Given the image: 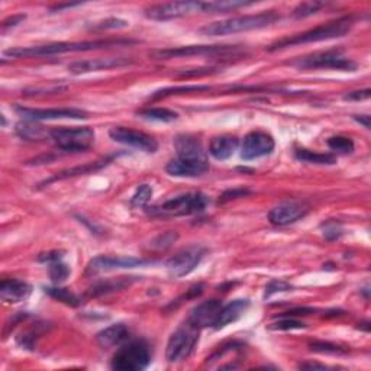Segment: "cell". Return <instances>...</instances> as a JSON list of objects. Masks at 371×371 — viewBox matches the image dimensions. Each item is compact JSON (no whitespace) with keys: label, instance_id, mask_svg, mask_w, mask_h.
I'll list each match as a JSON object with an SVG mask.
<instances>
[{"label":"cell","instance_id":"obj_1","mask_svg":"<svg viewBox=\"0 0 371 371\" xmlns=\"http://www.w3.org/2000/svg\"><path fill=\"white\" fill-rule=\"evenodd\" d=\"M131 39H100V41H83V43H54L36 47H15L3 51V57L22 59V57H48L59 56L65 52H83L102 48H112L118 45H131Z\"/></svg>","mask_w":371,"mask_h":371},{"label":"cell","instance_id":"obj_2","mask_svg":"<svg viewBox=\"0 0 371 371\" xmlns=\"http://www.w3.org/2000/svg\"><path fill=\"white\" fill-rule=\"evenodd\" d=\"M352 26H354V18L352 17H343V18H339V19L331 21L328 23L316 26V28L309 30L306 32L282 38V39L276 41L274 44H271L267 50L273 52V51H279V50H284V48L295 47V45L321 43V41L341 38V36H346L351 31Z\"/></svg>","mask_w":371,"mask_h":371},{"label":"cell","instance_id":"obj_3","mask_svg":"<svg viewBox=\"0 0 371 371\" xmlns=\"http://www.w3.org/2000/svg\"><path fill=\"white\" fill-rule=\"evenodd\" d=\"M280 19V15L276 12H264L258 13V15H246V17H238L231 18L225 21L213 22L203 26L200 30L202 35L206 36H225V35H233L240 32H248L254 30H263L267 26L273 25Z\"/></svg>","mask_w":371,"mask_h":371},{"label":"cell","instance_id":"obj_4","mask_svg":"<svg viewBox=\"0 0 371 371\" xmlns=\"http://www.w3.org/2000/svg\"><path fill=\"white\" fill-rule=\"evenodd\" d=\"M209 198L200 193V191H191V193H184L169 199L160 204L149 208L148 213L156 218H178V216H191L204 212L208 208Z\"/></svg>","mask_w":371,"mask_h":371},{"label":"cell","instance_id":"obj_5","mask_svg":"<svg viewBox=\"0 0 371 371\" xmlns=\"http://www.w3.org/2000/svg\"><path fill=\"white\" fill-rule=\"evenodd\" d=\"M149 346L142 339H136L122 343V347L112 357L111 367L118 371H142L149 365Z\"/></svg>","mask_w":371,"mask_h":371},{"label":"cell","instance_id":"obj_6","mask_svg":"<svg viewBox=\"0 0 371 371\" xmlns=\"http://www.w3.org/2000/svg\"><path fill=\"white\" fill-rule=\"evenodd\" d=\"M292 65L301 68V70H315V68H332V70H342V72H354L357 64L346 57L341 50H329L313 52L309 56L296 59L290 63Z\"/></svg>","mask_w":371,"mask_h":371},{"label":"cell","instance_id":"obj_7","mask_svg":"<svg viewBox=\"0 0 371 371\" xmlns=\"http://www.w3.org/2000/svg\"><path fill=\"white\" fill-rule=\"evenodd\" d=\"M199 341V329L186 322L174 331L167 342L166 359L169 363L176 364L187 360L195 351Z\"/></svg>","mask_w":371,"mask_h":371},{"label":"cell","instance_id":"obj_8","mask_svg":"<svg viewBox=\"0 0 371 371\" xmlns=\"http://www.w3.org/2000/svg\"><path fill=\"white\" fill-rule=\"evenodd\" d=\"M50 138L65 153H81L92 147L94 131L89 127L83 128H54L50 129Z\"/></svg>","mask_w":371,"mask_h":371},{"label":"cell","instance_id":"obj_9","mask_svg":"<svg viewBox=\"0 0 371 371\" xmlns=\"http://www.w3.org/2000/svg\"><path fill=\"white\" fill-rule=\"evenodd\" d=\"M204 254L206 248L202 245L195 244L186 246V248L178 251L166 263L169 274L176 279L189 276V274L191 271H195L196 267L202 263Z\"/></svg>","mask_w":371,"mask_h":371},{"label":"cell","instance_id":"obj_10","mask_svg":"<svg viewBox=\"0 0 371 371\" xmlns=\"http://www.w3.org/2000/svg\"><path fill=\"white\" fill-rule=\"evenodd\" d=\"M235 45H187L178 48L157 50L151 52V57L156 60H171V59H184L193 56H215V54H226L237 51Z\"/></svg>","mask_w":371,"mask_h":371},{"label":"cell","instance_id":"obj_11","mask_svg":"<svg viewBox=\"0 0 371 371\" xmlns=\"http://www.w3.org/2000/svg\"><path fill=\"white\" fill-rule=\"evenodd\" d=\"M200 12V2L198 0H182V2L160 3L145 9V17L153 21H173L183 18L189 13Z\"/></svg>","mask_w":371,"mask_h":371},{"label":"cell","instance_id":"obj_12","mask_svg":"<svg viewBox=\"0 0 371 371\" xmlns=\"http://www.w3.org/2000/svg\"><path fill=\"white\" fill-rule=\"evenodd\" d=\"M109 136H111L115 142L136 148L148 154H154L158 149V142L154 136L127 127H114L109 131Z\"/></svg>","mask_w":371,"mask_h":371},{"label":"cell","instance_id":"obj_13","mask_svg":"<svg viewBox=\"0 0 371 371\" xmlns=\"http://www.w3.org/2000/svg\"><path fill=\"white\" fill-rule=\"evenodd\" d=\"M15 112L26 120H56V119H86L87 112L76 107H54V109H38L15 106Z\"/></svg>","mask_w":371,"mask_h":371},{"label":"cell","instance_id":"obj_14","mask_svg":"<svg viewBox=\"0 0 371 371\" xmlns=\"http://www.w3.org/2000/svg\"><path fill=\"white\" fill-rule=\"evenodd\" d=\"M274 148H276V142H274V138L270 134L263 131H253L246 134L242 141L241 158L245 161H253L270 156Z\"/></svg>","mask_w":371,"mask_h":371},{"label":"cell","instance_id":"obj_15","mask_svg":"<svg viewBox=\"0 0 371 371\" xmlns=\"http://www.w3.org/2000/svg\"><path fill=\"white\" fill-rule=\"evenodd\" d=\"M154 261L144 259V258H135V257H115V255H99L90 259L87 264L86 273L93 276V274H99L103 271L119 270V268H135L142 267L147 264H153Z\"/></svg>","mask_w":371,"mask_h":371},{"label":"cell","instance_id":"obj_16","mask_svg":"<svg viewBox=\"0 0 371 371\" xmlns=\"http://www.w3.org/2000/svg\"><path fill=\"white\" fill-rule=\"evenodd\" d=\"M309 213V206L299 202H286L268 212V221L274 226H287L304 219Z\"/></svg>","mask_w":371,"mask_h":371},{"label":"cell","instance_id":"obj_17","mask_svg":"<svg viewBox=\"0 0 371 371\" xmlns=\"http://www.w3.org/2000/svg\"><path fill=\"white\" fill-rule=\"evenodd\" d=\"M135 61L129 57H107V59H93L74 61L68 65V72L73 74H86L92 72L112 70V68H120L134 64Z\"/></svg>","mask_w":371,"mask_h":371},{"label":"cell","instance_id":"obj_18","mask_svg":"<svg viewBox=\"0 0 371 371\" xmlns=\"http://www.w3.org/2000/svg\"><path fill=\"white\" fill-rule=\"evenodd\" d=\"M221 308H222V304L219 300L216 299L206 300L190 312L186 322H189L191 326L198 328L199 331L200 329L213 326L219 312H221Z\"/></svg>","mask_w":371,"mask_h":371},{"label":"cell","instance_id":"obj_19","mask_svg":"<svg viewBox=\"0 0 371 371\" xmlns=\"http://www.w3.org/2000/svg\"><path fill=\"white\" fill-rule=\"evenodd\" d=\"M174 147L177 151V157L189 161L209 162L208 154L202 147V142L191 135H178L174 140Z\"/></svg>","mask_w":371,"mask_h":371},{"label":"cell","instance_id":"obj_20","mask_svg":"<svg viewBox=\"0 0 371 371\" xmlns=\"http://www.w3.org/2000/svg\"><path fill=\"white\" fill-rule=\"evenodd\" d=\"M248 308H250V300H246V299H237V300L229 301L228 305L221 308V312H219L212 328L215 329V331H219V329H224L229 324L237 322L241 316H244V313Z\"/></svg>","mask_w":371,"mask_h":371},{"label":"cell","instance_id":"obj_21","mask_svg":"<svg viewBox=\"0 0 371 371\" xmlns=\"http://www.w3.org/2000/svg\"><path fill=\"white\" fill-rule=\"evenodd\" d=\"M209 170V162H198L182 158H173L166 166V171L174 177H198Z\"/></svg>","mask_w":371,"mask_h":371},{"label":"cell","instance_id":"obj_22","mask_svg":"<svg viewBox=\"0 0 371 371\" xmlns=\"http://www.w3.org/2000/svg\"><path fill=\"white\" fill-rule=\"evenodd\" d=\"M38 261L44 264H48L50 268V277L54 284H60L65 282L70 276V267H68L63 261V253L61 251H50L47 254H41L38 257Z\"/></svg>","mask_w":371,"mask_h":371},{"label":"cell","instance_id":"obj_23","mask_svg":"<svg viewBox=\"0 0 371 371\" xmlns=\"http://www.w3.org/2000/svg\"><path fill=\"white\" fill-rule=\"evenodd\" d=\"M131 335L129 328L125 324H115L112 326H109L103 331H100L96 335V341H98L99 346L105 350L115 348L122 346L123 342H127Z\"/></svg>","mask_w":371,"mask_h":371},{"label":"cell","instance_id":"obj_24","mask_svg":"<svg viewBox=\"0 0 371 371\" xmlns=\"http://www.w3.org/2000/svg\"><path fill=\"white\" fill-rule=\"evenodd\" d=\"M32 293V287L21 280H3L0 283V297L6 304H19L28 299Z\"/></svg>","mask_w":371,"mask_h":371},{"label":"cell","instance_id":"obj_25","mask_svg":"<svg viewBox=\"0 0 371 371\" xmlns=\"http://www.w3.org/2000/svg\"><path fill=\"white\" fill-rule=\"evenodd\" d=\"M238 145H240V141L238 138H235V136H231V135L216 136V138L211 141L209 154L219 161H225L235 154Z\"/></svg>","mask_w":371,"mask_h":371},{"label":"cell","instance_id":"obj_26","mask_svg":"<svg viewBox=\"0 0 371 371\" xmlns=\"http://www.w3.org/2000/svg\"><path fill=\"white\" fill-rule=\"evenodd\" d=\"M15 129L17 134L25 141H43L50 138V131L43 125H38L34 120L19 122Z\"/></svg>","mask_w":371,"mask_h":371},{"label":"cell","instance_id":"obj_27","mask_svg":"<svg viewBox=\"0 0 371 371\" xmlns=\"http://www.w3.org/2000/svg\"><path fill=\"white\" fill-rule=\"evenodd\" d=\"M253 2H242V0H211V2H200L202 13H226L241 8L253 6Z\"/></svg>","mask_w":371,"mask_h":371},{"label":"cell","instance_id":"obj_28","mask_svg":"<svg viewBox=\"0 0 371 371\" xmlns=\"http://www.w3.org/2000/svg\"><path fill=\"white\" fill-rule=\"evenodd\" d=\"M114 160V157L111 158H105V160H100V161H96V162H92V164H86V166H78V167H74V169H68V170H64L61 173H57V176L51 177L50 180L45 182V184L51 183V182H57V180H63V178H68V177H74V176H83V174H89L92 171H98L100 169H103L105 166H107L109 162H111Z\"/></svg>","mask_w":371,"mask_h":371},{"label":"cell","instance_id":"obj_29","mask_svg":"<svg viewBox=\"0 0 371 371\" xmlns=\"http://www.w3.org/2000/svg\"><path fill=\"white\" fill-rule=\"evenodd\" d=\"M295 157L299 161H305L309 164H319V166H332L337 162V157L328 153H315V151L299 148L295 151Z\"/></svg>","mask_w":371,"mask_h":371},{"label":"cell","instance_id":"obj_30","mask_svg":"<svg viewBox=\"0 0 371 371\" xmlns=\"http://www.w3.org/2000/svg\"><path fill=\"white\" fill-rule=\"evenodd\" d=\"M131 280L129 277H120L116 280H107V282H102L94 284L93 287H90L87 290V296L89 297H96V296H102V295H107L115 290H120V288L129 286Z\"/></svg>","mask_w":371,"mask_h":371},{"label":"cell","instance_id":"obj_31","mask_svg":"<svg viewBox=\"0 0 371 371\" xmlns=\"http://www.w3.org/2000/svg\"><path fill=\"white\" fill-rule=\"evenodd\" d=\"M138 116L148 120H157L164 123H170L178 119V114L167 107H145L138 112Z\"/></svg>","mask_w":371,"mask_h":371},{"label":"cell","instance_id":"obj_32","mask_svg":"<svg viewBox=\"0 0 371 371\" xmlns=\"http://www.w3.org/2000/svg\"><path fill=\"white\" fill-rule=\"evenodd\" d=\"M44 292L51 296L52 299H56L61 304L72 306V308H77L81 305V299L74 295L72 290H68V288H63V287H44Z\"/></svg>","mask_w":371,"mask_h":371},{"label":"cell","instance_id":"obj_33","mask_svg":"<svg viewBox=\"0 0 371 371\" xmlns=\"http://www.w3.org/2000/svg\"><path fill=\"white\" fill-rule=\"evenodd\" d=\"M329 149L334 151L335 154H342V156H347V154H351L355 145H354V141L351 138H348V136H342V135H337V136H331L326 141Z\"/></svg>","mask_w":371,"mask_h":371},{"label":"cell","instance_id":"obj_34","mask_svg":"<svg viewBox=\"0 0 371 371\" xmlns=\"http://www.w3.org/2000/svg\"><path fill=\"white\" fill-rule=\"evenodd\" d=\"M211 87L209 86H178V87H167V89H162V90H158V92H154L153 94L149 96V100H157V99H161V98H167V96H171V94H180V93H190V92H204V90H209Z\"/></svg>","mask_w":371,"mask_h":371},{"label":"cell","instance_id":"obj_35","mask_svg":"<svg viewBox=\"0 0 371 371\" xmlns=\"http://www.w3.org/2000/svg\"><path fill=\"white\" fill-rule=\"evenodd\" d=\"M308 325L299 319L290 318V316H284L277 322L270 324L267 328L270 331H295V329H305Z\"/></svg>","mask_w":371,"mask_h":371},{"label":"cell","instance_id":"obj_36","mask_svg":"<svg viewBox=\"0 0 371 371\" xmlns=\"http://www.w3.org/2000/svg\"><path fill=\"white\" fill-rule=\"evenodd\" d=\"M153 198V187L149 184H141L136 189L134 196L131 198L132 208H145L148 202Z\"/></svg>","mask_w":371,"mask_h":371},{"label":"cell","instance_id":"obj_37","mask_svg":"<svg viewBox=\"0 0 371 371\" xmlns=\"http://www.w3.org/2000/svg\"><path fill=\"white\" fill-rule=\"evenodd\" d=\"M177 238H178V233L176 231L164 232V233H161V235H158L157 238L151 241V248L164 251V250L170 248V246L177 241Z\"/></svg>","mask_w":371,"mask_h":371},{"label":"cell","instance_id":"obj_38","mask_svg":"<svg viewBox=\"0 0 371 371\" xmlns=\"http://www.w3.org/2000/svg\"><path fill=\"white\" fill-rule=\"evenodd\" d=\"M325 6H326V3H324V2H305V3H300L293 10V17L297 18V19L308 18L310 15H315V13H318Z\"/></svg>","mask_w":371,"mask_h":371},{"label":"cell","instance_id":"obj_39","mask_svg":"<svg viewBox=\"0 0 371 371\" xmlns=\"http://www.w3.org/2000/svg\"><path fill=\"white\" fill-rule=\"evenodd\" d=\"M310 350L315 352H319V354H331V355H346L347 354V351L343 348L334 346V343H329V342H313V343H310Z\"/></svg>","mask_w":371,"mask_h":371},{"label":"cell","instance_id":"obj_40","mask_svg":"<svg viewBox=\"0 0 371 371\" xmlns=\"http://www.w3.org/2000/svg\"><path fill=\"white\" fill-rule=\"evenodd\" d=\"M292 290V286L283 282V280H273L267 284L266 287V293H264V299H270L271 296L277 295V293H283V292H288Z\"/></svg>","mask_w":371,"mask_h":371},{"label":"cell","instance_id":"obj_41","mask_svg":"<svg viewBox=\"0 0 371 371\" xmlns=\"http://www.w3.org/2000/svg\"><path fill=\"white\" fill-rule=\"evenodd\" d=\"M322 229H324V237L328 240V241H335L338 240L341 235H342V228L338 222L335 221H331V222H326L322 225Z\"/></svg>","mask_w":371,"mask_h":371},{"label":"cell","instance_id":"obj_42","mask_svg":"<svg viewBox=\"0 0 371 371\" xmlns=\"http://www.w3.org/2000/svg\"><path fill=\"white\" fill-rule=\"evenodd\" d=\"M129 23L127 21L123 19H116V18H111V19H106L103 22H99L93 25V30H118V28H127Z\"/></svg>","mask_w":371,"mask_h":371},{"label":"cell","instance_id":"obj_43","mask_svg":"<svg viewBox=\"0 0 371 371\" xmlns=\"http://www.w3.org/2000/svg\"><path fill=\"white\" fill-rule=\"evenodd\" d=\"M371 94V90L370 89H364V90H355V92H350L348 94L343 96V100H355V102H360V100H365L370 98Z\"/></svg>","mask_w":371,"mask_h":371},{"label":"cell","instance_id":"obj_44","mask_svg":"<svg viewBox=\"0 0 371 371\" xmlns=\"http://www.w3.org/2000/svg\"><path fill=\"white\" fill-rule=\"evenodd\" d=\"M245 195H250V190L246 189H233V190H229V191H225V193L221 196V202H226V200H231V199H237V198H244Z\"/></svg>","mask_w":371,"mask_h":371},{"label":"cell","instance_id":"obj_45","mask_svg":"<svg viewBox=\"0 0 371 371\" xmlns=\"http://www.w3.org/2000/svg\"><path fill=\"white\" fill-rule=\"evenodd\" d=\"M213 68H199V70H190V72H183L178 73V77H200V76H208L212 74Z\"/></svg>","mask_w":371,"mask_h":371},{"label":"cell","instance_id":"obj_46","mask_svg":"<svg viewBox=\"0 0 371 371\" xmlns=\"http://www.w3.org/2000/svg\"><path fill=\"white\" fill-rule=\"evenodd\" d=\"M25 15H15V17H10L9 19H6L3 23H2V30L3 31H6L8 28H10V26H12V28H13V26H17V25H19L22 21H25Z\"/></svg>","mask_w":371,"mask_h":371},{"label":"cell","instance_id":"obj_47","mask_svg":"<svg viewBox=\"0 0 371 371\" xmlns=\"http://www.w3.org/2000/svg\"><path fill=\"white\" fill-rule=\"evenodd\" d=\"M81 6V3H63V5H56L50 9V13H56V12H63L64 9H72V8H77Z\"/></svg>","mask_w":371,"mask_h":371},{"label":"cell","instance_id":"obj_48","mask_svg":"<svg viewBox=\"0 0 371 371\" xmlns=\"http://www.w3.org/2000/svg\"><path fill=\"white\" fill-rule=\"evenodd\" d=\"M299 368H304V370L321 368V370H325V368H328V365H325V364H319V363H300V364H299Z\"/></svg>","mask_w":371,"mask_h":371},{"label":"cell","instance_id":"obj_49","mask_svg":"<svg viewBox=\"0 0 371 371\" xmlns=\"http://www.w3.org/2000/svg\"><path fill=\"white\" fill-rule=\"evenodd\" d=\"M354 119L361 123V125L365 128V129H370V116L368 115H355Z\"/></svg>","mask_w":371,"mask_h":371}]
</instances>
